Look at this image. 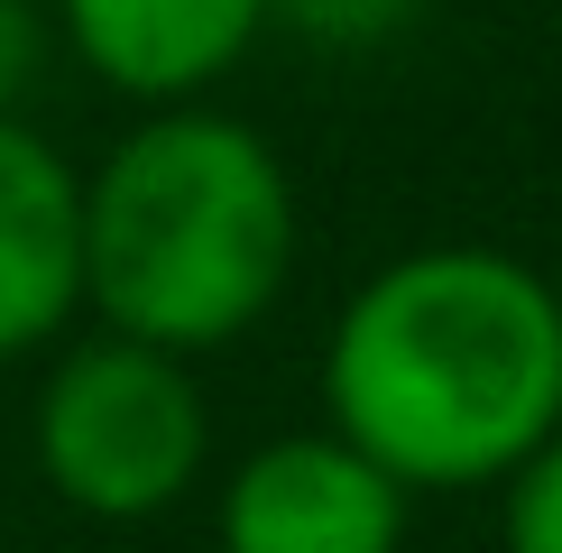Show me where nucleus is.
<instances>
[{
  "mask_svg": "<svg viewBox=\"0 0 562 553\" xmlns=\"http://www.w3.org/2000/svg\"><path fill=\"white\" fill-rule=\"evenodd\" d=\"M213 415L184 351L102 332L75 341L37 387V471L75 517L148 526L203 479Z\"/></svg>",
  "mask_w": 562,
  "mask_h": 553,
  "instance_id": "nucleus-3",
  "label": "nucleus"
},
{
  "mask_svg": "<svg viewBox=\"0 0 562 553\" xmlns=\"http://www.w3.org/2000/svg\"><path fill=\"white\" fill-rule=\"evenodd\" d=\"M498 489H507V526H498L507 553H562V433H544Z\"/></svg>",
  "mask_w": 562,
  "mask_h": 553,
  "instance_id": "nucleus-7",
  "label": "nucleus"
},
{
  "mask_svg": "<svg viewBox=\"0 0 562 553\" xmlns=\"http://www.w3.org/2000/svg\"><path fill=\"white\" fill-rule=\"evenodd\" d=\"M37 10L29 0H0V111H19V92H29V75H37Z\"/></svg>",
  "mask_w": 562,
  "mask_h": 553,
  "instance_id": "nucleus-9",
  "label": "nucleus"
},
{
  "mask_svg": "<svg viewBox=\"0 0 562 553\" xmlns=\"http://www.w3.org/2000/svg\"><path fill=\"white\" fill-rule=\"evenodd\" d=\"M406 479L341 433L259 443L222 479L213 535L222 553H406Z\"/></svg>",
  "mask_w": 562,
  "mask_h": 553,
  "instance_id": "nucleus-4",
  "label": "nucleus"
},
{
  "mask_svg": "<svg viewBox=\"0 0 562 553\" xmlns=\"http://www.w3.org/2000/svg\"><path fill=\"white\" fill-rule=\"evenodd\" d=\"M425 0H268V19L304 29L314 46H379L396 19H415Z\"/></svg>",
  "mask_w": 562,
  "mask_h": 553,
  "instance_id": "nucleus-8",
  "label": "nucleus"
},
{
  "mask_svg": "<svg viewBox=\"0 0 562 553\" xmlns=\"http://www.w3.org/2000/svg\"><path fill=\"white\" fill-rule=\"evenodd\" d=\"M295 276V184L231 111L157 102L83 176V305L157 351H222Z\"/></svg>",
  "mask_w": 562,
  "mask_h": 553,
  "instance_id": "nucleus-2",
  "label": "nucleus"
},
{
  "mask_svg": "<svg viewBox=\"0 0 562 553\" xmlns=\"http://www.w3.org/2000/svg\"><path fill=\"white\" fill-rule=\"evenodd\" d=\"M323 406L341 443L415 498L507 479L544 433H562L553 276L480 240L387 259L323 341Z\"/></svg>",
  "mask_w": 562,
  "mask_h": 553,
  "instance_id": "nucleus-1",
  "label": "nucleus"
},
{
  "mask_svg": "<svg viewBox=\"0 0 562 553\" xmlns=\"http://www.w3.org/2000/svg\"><path fill=\"white\" fill-rule=\"evenodd\" d=\"M56 29L92 83L130 102H203L268 37V0H56Z\"/></svg>",
  "mask_w": 562,
  "mask_h": 553,
  "instance_id": "nucleus-5",
  "label": "nucleus"
},
{
  "mask_svg": "<svg viewBox=\"0 0 562 553\" xmlns=\"http://www.w3.org/2000/svg\"><path fill=\"white\" fill-rule=\"evenodd\" d=\"M83 305V176L0 111V360L56 341Z\"/></svg>",
  "mask_w": 562,
  "mask_h": 553,
  "instance_id": "nucleus-6",
  "label": "nucleus"
}]
</instances>
